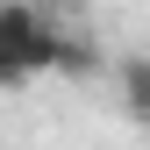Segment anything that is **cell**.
Listing matches in <instances>:
<instances>
[{
    "mask_svg": "<svg viewBox=\"0 0 150 150\" xmlns=\"http://www.w3.org/2000/svg\"><path fill=\"white\" fill-rule=\"evenodd\" d=\"M122 93L136 115H150V57H122Z\"/></svg>",
    "mask_w": 150,
    "mask_h": 150,
    "instance_id": "obj_2",
    "label": "cell"
},
{
    "mask_svg": "<svg viewBox=\"0 0 150 150\" xmlns=\"http://www.w3.org/2000/svg\"><path fill=\"white\" fill-rule=\"evenodd\" d=\"M36 71H93V50L43 14V0H0V86H22Z\"/></svg>",
    "mask_w": 150,
    "mask_h": 150,
    "instance_id": "obj_1",
    "label": "cell"
},
{
    "mask_svg": "<svg viewBox=\"0 0 150 150\" xmlns=\"http://www.w3.org/2000/svg\"><path fill=\"white\" fill-rule=\"evenodd\" d=\"M143 122H150V115H143Z\"/></svg>",
    "mask_w": 150,
    "mask_h": 150,
    "instance_id": "obj_4",
    "label": "cell"
},
{
    "mask_svg": "<svg viewBox=\"0 0 150 150\" xmlns=\"http://www.w3.org/2000/svg\"><path fill=\"white\" fill-rule=\"evenodd\" d=\"M57 7H64V0H57Z\"/></svg>",
    "mask_w": 150,
    "mask_h": 150,
    "instance_id": "obj_3",
    "label": "cell"
}]
</instances>
